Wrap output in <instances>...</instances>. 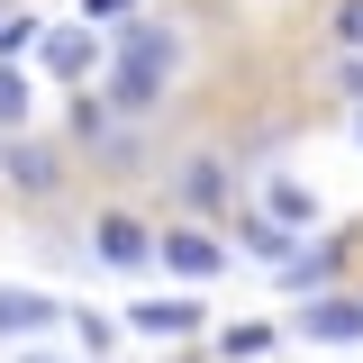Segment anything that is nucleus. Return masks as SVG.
Here are the masks:
<instances>
[{"mask_svg":"<svg viewBox=\"0 0 363 363\" xmlns=\"http://www.w3.org/2000/svg\"><path fill=\"white\" fill-rule=\"evenodd\" d=\"M164 73H173V28H128L118 45V73H109V109H155L164 100Z\"/></svg>","mask_w":363,"mask_h":363,"instance_id":"nucleus-1","label":"nucleus"},{"mask_svg":"<svg viewBox=\"0 0 363 363\" xmlns=\"http://www.w3.org/2000/svg\"><path fill=\"white\" fill-rule=\"evenodd\" d=\"M309 345H363V300H345V291H309V309L291 318Z\"/></svg>","mask_w":363,"mask_h":363,"instance_id":"nucleus-2","label":"nucleus"},{"mask_svg":"<svg viewBox=\"0 0 363 363\" xmlns=\"http://www.w3.org/2000/svg\"><path fill=\"white\" fill-rule=\"evenodd\" d=\"M164 264H173L182 281H218V272H227V245L200 236V227H173V236H164Z\"/></svg>","mask_w":363,"mask_h":363,"instance_id":"nucleus-3","label":"nucleus"},{"mask_svg":"<svg viewBox=\"0 0 363 363\" xmlns=\"http://www.w3.org/2000/svg\"><path fill=\"white\" fill-rule=\"evenodd\" d=\"M91 245H100V264H118V272H136L145 255H164V236H145L136 218H100V227H91Z\"/></svg>","mask_w":363,"mask_h":363,"instance_id":"nucleus-4","label":"nucleus"},{"mask_svg":"<svg viewBox=\"0 0 363 363\" xmlns=\"http://www.w3.org/2000/svg\"><path fill=\"white\" fill-rule=\"evenodd\" d=\"M128 327L136 336H200V300H136Z\"/></svg>","mask_w":363,"mask_h":363,"instance_id":"nucleus-5","label":"nucleus"},{"mask_svg":"<svg viewBox=\"0 0 363 363\" xmlns=\"http://www.w3.org/2000/svg\"><path fill=\"white\" fill-rule=\"evenodd\" d=\"M55 300H45V291H9V281H0V336H37V327H55Z\"/></svg>","mask_w":363,"mask_h":363,"instance_id":"nucleus-6","label":"nucleus"},{"mask_svg":"<svg viewBox=\"0 0 363 363\" xmlns=\"http://www.w3.org/2000/svg\"><path fill=\"white\" fill-rule=\"evenodd\" d=\"M336 264H345V236H327V245H300L291 264H272V272H281L291 291H318V281H327V272H336Z\"/></svg>","mask_w":363,"mask_h":363,"instance_id":"nucleus-7","label":"nucleus"},{"mask_svg":"<svg viewBox=\"0 0 363 363\" xmlns=\"http://www.w3.org/2000/svg\"><path fill=\"white\" fill-rule=\"evenodd\" d=\"M0 173L18 182V191H55V155H45V145H9V155H0Z\"/></svg>","mask_w":363,"mask_h":363,"instance_id":"nucleus-8","label":"nucleus"},{"mask_svg":"<svg viewBox=\"0 0 363 363\" xmlns=\"http://www.w3.org/2000/svg\"><path fill=\"white\" fill-rule=\"evenodd\" d=\"M245 255L255 264H291L300 245H291V218H245Z\"/></svg>","mask_w":363,"mask_h":363,"instance_id":"nucleus-9","label":"nucleus"},{"mask_svg":"<svg viewBox=\"0 0 363 363\" xmlns=\"http://www.w3.org/2000/svg\"><path fill=\"white\" fill-rule=\"evenodd\" d=\"M45 73H64V82H73V73H91V37H82V28L45 37Z\"/></svg>","mask_w":363,"mask_h":363,"instance_id":"nucleus-10","label":"nucleus"},{"mask_svg":"<svg viewBox=\"0 0 363 363\" xmlns=\"http://www.w3.org/2000/svg\"><path fill=\"white\" fill-rule=\"evenodd\" d=\"M182 200H191V209H218V200H227V173H218V164H191V173H182Z\"/></svg>","mask_w":363,"mask_h":363,"instance_id":"nucleus-11","label":"nucleus"},{"mask_svg":"<svg viewBox=\"0 0 363 363\" xmlns=\"http://www.w3.org/2000/svg\"><path fill=\"white\" fill-rule=\"evenodd\" d=\"M18 118H28V73L0 55V128H18Z\"/></svg>","mask_w":363,"mask_h":363,"instance_id":"nucleus-12","label":"nucleus"},{"mask_svg":"<svg viewBox=\"0 0 363 363\" xmlns=\"http://www.w3.org/2000/svg\"><path fill=\"white\" fill-rule=\"evenodd\" d=\"M264 345H272V327H227V336H218V354H227V363H255Z\"/></svg>","mask_w":363,"mask_h":363,"instance_id":"nucleus-13","label":"nucleus"},{"mask_svg":"<svg viewBox=\"0 0 363 363\" xmlns=\"http://www.w3.org/2000/svg\"><path fill=\"white\" fill-rule=\"evenodd\" d=\"M327 28H336L345 55H363V0H336V9H327Z\"/></svg>","mask_w":363,"mask_h":363,"instance_id":"nucleus-14","label":"nucleus"},{"mask_svg":"<svg viewBox=\"0 0 363 363\" xmlns=\"http://www.w3.org/2000/svg\"><path fill=\"white\" fill-rule=\"evenodd\" d=\"M264 200H272V218H291V227H300V218H309V209H318V200H309V191H300V182H272Z\"/></svg>","mask_w":363,"mask_h":363,"instance_id":"nucleus-15","label":"nucleus"},{"mask_svg":"<svg viewBox=\"0 0 363 363\" xmlns=\"http://www.w3.org/2000/svg\"><path fill=\"white\" fill-rule=\"evenodd\" d=\"M37 45V18H0V55H28Z\"/></svg>","mask_w":363,"mask_h":363,"instance_id":"nucleus-16","label":"nucleus"},{"mask_svg":"<svg viewBox=\"0 0 363 363\" xmlns=\"http://www.w3.org/2000/svg\"><path fill=\"white\" fill-rule=\"evenodd\" d=\"M336 91H345V100H363V55H345V64H336Z\"/></svg>","mask_w":363,"mask_h":363,"instance_id":"nucleus-17","label":"nucleus"},{"mask_svg":"<svg viewBox=\"0 0 363 363\" xmlns=\"http://www.w3.org/2000/svg\"><path fill=\"white\" fill-rule=\"evenodd\" d=\"M136 0H82V18H128Z\"/></svg>","mask_w":363,"mask_h":363,"instance_id":"nucleus-18","label":"nucleus"},{"mask_svg":"<svg viewBox=\"0 0 363 363\" xmlns=\"http://www.w3.org/2000/svg\"><path fill=\"white\" fill-rule=\"evenodd\" d=\"M28 363H55V354H28Z\"/></svg>","mask_w":363,"mask_h":363,"instance_id":"nucleus-19","label":"nucleus"},{"mask_svg":"<svg viewBox=\"0 0 363 363\" xmlns=\"http://www.w3.org/2000/svg\"><path fill=\"white\" fill-rule=\"evenodd\" d=\"M354 136H363V118H354Z\"/></svg>","mask_w":363,"mask_h":363,"instance_id":"nucleus-20","label":"nucleus"}]
</instances>
